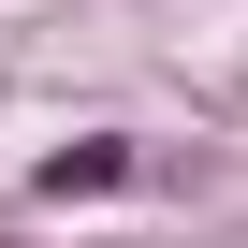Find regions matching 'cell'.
Listing matches in <instances>:
<instances>
[{"label": "cell", "instance_id": "1", "mask_svg": "<svg viewBox=\"0 0 248 248\" xmlns=\"http://www.w3.org/2000/svg\"><path fill=\"white\" fill-rule=\"evenodd\" d=\"M132 175H146V146H132V132H73V146H44V161H30V204H117Z\"/></svg>", "mask_w": 248, "mask_h": 248}]
</instances>
